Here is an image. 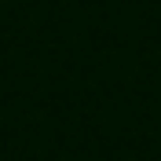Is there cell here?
I'll return each instance as SVG.
<instances>
[{"label":"cell","mask_w":161,"mask_h":161,"mask_svg":"<svg viewBox=\"0 0 161 161\" xmlns=\"http://www.w3.org/2000/svg\"><path fill=\"white\" fill-rule=\"evenodd\" d=\"M0 4H4V0H0Z\"/></svg>","instance_id":"obj_1"}]
</instances>
